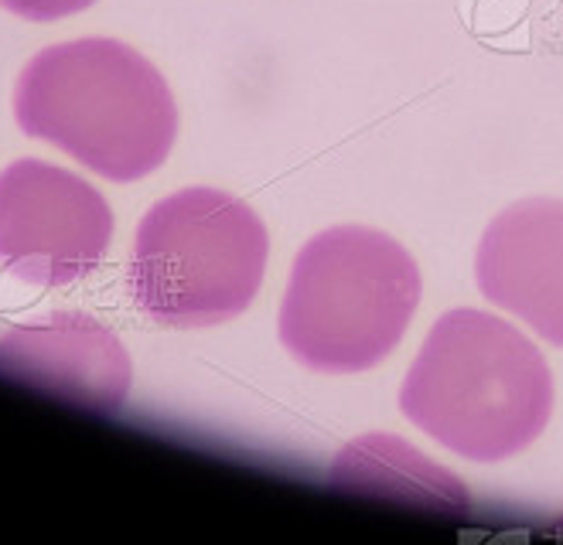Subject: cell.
<instances>
[{
    "label": "cell",
    "instance_id": "ba28073f",
    "mask_svg": "<svg viewBox=\"0 0 563 545\" xmlns=\"http://www.w3.org/2000/svg\"><path fill=\"white\" fill-rule=\"evenodd\" d=\"M339 457L376 467V474L386 477V485L373 488L379 491V498H413L420 508H430V511H444V515H454V519L468 515L465 485H461L457 477L444 474L434 460L410 451L407 443H400L396 436H386V433L362 436Z\"/></svg>",
    "mask_w": 563,
    "mask_h": 545
},
{
    "label": "cell",
    "instance_id": "8992f818",
    "mask_svg": "<svg viewBox=\"0 0 563 545\" xmlns=\"http://www.w3.org/2000/svg\"><path fill=\"white\" fill-rule=\"evenodd\" d=\"M0 375L65 405L113 416L130 396L134 368L107 324L76 311H52L0 337Z\"/></svg>",
    "mask_w": 563,
    "mask_h": 545
},
{
    "label": "cell",
    "instance_id": "5b68a950",
    "mask_svg": "<svg viewBox=\"0 0 563 545\" xmlns=\"http://www.w3.org/2000/svg\"><path fill=\"white\" fill-rule=\"evenodd\" d=\"M113 209L89 181L38 157L0 170V263L35 287H69L103 263Z\"/></svg>",
    "mask_w": 563,
    "mask_h": 545
},
{
    "label": "cell",
    "instance_id": "277c9868",
    "mask_svg": "<svg viewBox=\"0 0 563 545\" xmlns=\"http://www.w3.org/2000/svg\"><path fill=\"white\" fill-rule=\"evenodd\" d=\"M271 235L250 204L219 188L161 198L137 225L130 293L161 327H216L263 287Z\"/></svg>",
    "mask_w": 563,
    "mask_h": 545
},
{
    "label": "cell",
    "instance_id": "30bf717a",
    "mask_svg": "<svg viewBox=\"0 0 563 545\" xmlns=\"http://www.w3.org/2000/svg\"><path fill=\"white\" fill-rule=\"evenodd\" d=\"M560 522H563V519H560Z\"/></svg>",
    "mask_w": 563,
    "mask_h": 545
},
{
    "label": "cell",
    "instance_id": "6da1fadb",
    "mask_svg": "<svg viewBox=\"0 0 563 545\" xmlns=\"http://www.w3.org/2000/svg\"><path fill=\"white\" fill-rule=\"evenodd\" d=\"M18 126L107 181H141L178 141V102L154 62L117 38L42 48L14 86Z\"/></svg>",
    "mask_w": 563,
    "mask_h": 545
},
{
    "label": "cell",
    "instance_id": "9c48e42d",
    "mask_svg": "<svg viewBox=\"0 0 563 545\" xmlns=\"http://www.w3.org/2000/svg\"><path fill=\"white\" fill-rule=\"evenodd\" d=\"M96 0H0V8L24 21H58L92 8Z\"/></svg>",
    "mask_w": 563,
    "mask_h": 545
},
{
    "label": "cell",
    "instance_id": "3957f363",
    "mask_svg": "<svg viewBox=\"0 0 563 545\" xmlns=\"http://www.w3.org/2000/svg\"><path fill=\"white\" fill-rule=\"evenodd\" d=\"M423 293L407 246L369 225H335L301 246L277 314L280 345L305 368H376L404 341Z\"/></svg>",
    "mask_w": 563,
    "mask_h": 545
},
{
    "label": "cell",
    "instance_id": "7a4b0ae2",
    "mask_svg": "<svg viewBox=\"0 0 563 545\" xmlns=\"http://www.w3.org/2000/svg\"><path fill=\"white\" fill-rule=\"evenodd\" d=\"M400 409L457 457L503 464L547 430L553 371L519 327L457 307L423 337L400 389Z\"/></svg>",
    "mask_w": 563,
    "mask_h": 545
},
{
    "label": "cell",
    "instance_id": "52a82bcc",
    "mask_svg": "<svg viewBox=\"0 0 563 545\" xmlns=\"http://www.w3.org/2000/svg\"><path fill=\"white\" fill-rule=\"evenodd\" d=\"M482 297L563 348V201L522 198L488 222L475 249Z\"/></svg>",
    "mask_w": 563,
    "mask_h": 545
}]
</instances>
